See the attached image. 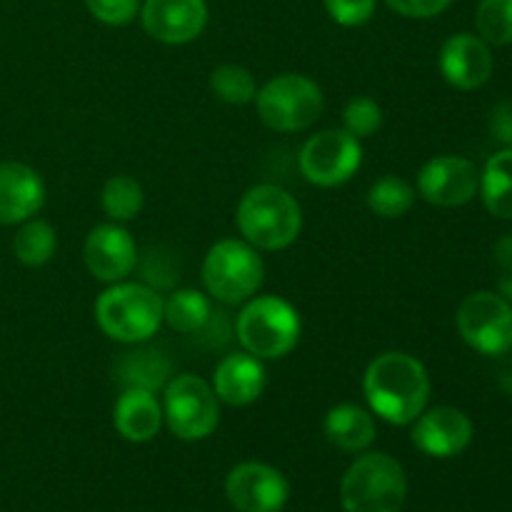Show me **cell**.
<instances>
[{"label":"cell","instance_id":"cell-27","mask_svg":"<svg viewBox=\"0 0 512 512\" xmlns=\"http://www.w3.org/2000/svg\"><path fill=\"white\" fill-rule=\"evenodd\" d=\"M210 90L218 100L228 105H245L253 103L258 95L253 73L243 65H218L210 73Z\"/></svg>","mask_w":512,"mask_h":512},{"label":"cell","instance_id":"cell-29","mask_svg":"<svg viewBox=\"0 0 512 512\" xmlns=\"http://www.w3.org/2000/svg\"><path fill=\"white\" fill-rule=\"evenodd\" d=\"M343 125V130H348L353 138H370V135L378 133L380 125H383V110H380V105L375 103L373 98L360 95V98H353L345 105Z\"/></svg>","mask_w":512,"mask_h":512},{"label":"cell","instance_id":"cell-19","mask_svg":"<svg viewBox=\"0 0 512 512\" xmlns=\"http://www.w3.org/2000/svg\"><path fill=\"white\" fill-rule=\"evenodd\" d=\"M115 430L130 443H148L163 425V405L155 393L143 388H125L113 410Z\"/></svg>","mask_w":512,"mask_h":512},{"label":"cell","instance_id":"cell-34","mask_svg":"<svg viewBox=\"0 0 512 512\" xmlns=\"http://www.w3.org/2000/svg\"><path fill=\"white\" fill-rule=\"evenodd\" d=\"M490 130H493V135L500 143L512 145V100L500 103L493 110V115H490Z\"/></svg>","mask_w":512,"mask_h":512},{"label":"cell","instance_id":"cell-2","mask_svg":"<svg viewBox=\"0 0 512 512\" xmlns=\"http://www.w3.org/2000/svg\"><path fill=\"white\" fill-rule=\"evenodd\" d=\"M238 228L255 250H283L295 243L303 228V210L288 190L255 185L238 205Z\"/></svg>","mask_w":512,"mask_h":512},{"label":"cell","instance_id":"cell-8","mask_svg":"<svg viewBox=\"0 0 512 512\" xmlns=\"http://www.w3.org/2000/svg\"><path fill=\"white\" fill-rule=\"evenodd\" d=\"M163 418L170 433L180 440H203L220 423L218 395L213 385L198 375H178L165 385Z\"/></svg>","mask_w":512,"mask_h":512},{"label":"cell","instance_id":"cell-16","mask_svg":"<svg viewBox=\"0 0 512 512\" xmlns=\"http://www.w3.org/2000/svg\"><path fill=\"white\" fill-rule=\"evenodd\" d=\"M440 73L453 88L475 90L493 75V53L478 35L458 33L440 50Z\"/></svg>","mask_w":512,"mask_h":512},{"label":"cell","instance_id":"cell-11","mask_svg":"<svg viewBox=\"0 0 512 512\" xmlns=\"http://www.w3.org/2000/svg\"><path fill=\"white\" fill-rule=\"evenodd\" d=\"M225 493L240 512H280L290 498L288 480L265 463H243L230 470Z\"/></svg>","mask_w":512,"mask_h":512},{"label":"cell","instance_id":"cell-12","mask_svg":"<svg viewBox=\"0 0 512 512\" xmlns=\"http://www.w3.org/2000/svg\"><path fill=\"white\" fill-rule=\"evenodd\" d=\"M418 190L430 205L458 208L475 198L480 190V173L468 158L440 155L423 165L418 175Z\"/></svg>","mask_w":512,"mask_h":512},{"label":"cell","instance_id":"cell-21","mask_svg":"<svg viewBox=\"0 0 512 512\" xmlns=\"http://www.w3.org/2000/svg\"><path fill=\"white\" fill-rule=\"evenodd\" d=\"M210 318H213L210 298L195 288H180L168 300H163V323H168L175 333H200Z\"/></svg>","mask_w":512,"mask_h":512},{"label":"cell","instance_id":"cell-22","mask_svg":"<svg viewBox=\"0 0 512 512\" xmlns=\"http://www.w3.org/2000/svg\"><path fill=\"white\" fill-rule=\"evenodd\" d=\"M480 193L490 215L512 218V148L500 150L488 160L480 175Z\"/></svg>","mask_w":512,"mask_h":512},{"label":"cell","instance_id":"cell-15","mask_svg":"<svg viewBox=\"0 0 512 512\" xmlns=\"http://www.w3.org/2000/svg\"><path fill=\"white\" fill-rule=\"evenodd\" d=\"M473 440V423L458 408H433L415 420L413 443L430 458H455Z\"/></svg>","mask_w":512,"mask_h":512},{"label":"cell","instance_id":"cell-5","mask_svg":"<svg viewBox=\"0 0 512 512\" xmlns=\"http://www.w3.org/2000/svg\"><path fill=\"white\" fill-rule=\"evenodd\" d=\"M245 353L260 360L285 358L300 340V315L288 300L263 295L250 298L235 323Z\"/></svg>","mask_w":512,"mask_h":512},{"label":"cell","instance_id":"cell-1","mask_svg":"<svg viewBox=\"0 0 512 512\" xmlns=\"http://www.w3.org/2000/svg\"><path fill=\"white\" fill-rule=\"evenodd\" d=\"M370 410L390 425H410L430 400V375L418 358L400 350L378 355L363 378Z\"/></svg>","mask_w":512,"mask_h":512},{"label":"cell","instance_id":"cell-26","mask_svg":"<svg viewBox=\"0 0 512 512\" xmlns=\"http://www.w3.org/2000/svg\"><path fill=\"white\" fill-rule=\"evenodd\" d=\"M13 253L30 268L45 265L55 253V230L45 220H25L13 238Z\"/></svg>","mask_w":512,"mask_h":512},{"label":"cell","instance_id":"cell-28","mask_svg":"<svg viewBox=\"0 0 512 512\" xmlns=\"http://www.w3.org/2000/svg\"><path fill=\"white\" fill-rule=\"evenodd\" d=\"M475 25L485 43L510 45L512 43V0H480Z\"/></svg>","mask_w":512,"mask_h":512},{"label":"cell","instance_id":"cell-31","mask_svg":"<svg viewBox=\"0 0 512 512\" xmlns=\"http://www.w3.org/2000/svg\"><path fill=\"white\" fill-rule=\"evenodd\" d=\"M85 5L105 25H128L140 13V0H85Z\"/></svg>","mask_w":512,"mask_h":512},{"label":"cell","instance_id":"cell-10","mask_svg":"<svg viewBox=\"0 0 512 512\" xmlns=\"http://www.w3.org/2000/svg\"><path fill=\"white\" fill-rule=\"evenodd\" d=\"M458 330L465 343L483 355H503L512 348V305L503 295H468L458 308Z\"/></svg>","mask_w":512,"mask_h":512},{"label":"cell","instance_id":"cell-30","mask_svg":"<svg viewBox=\"0 0 512 512\" xmlns=\"http://www.w3.org/2000/svg\"><path fill=\"white\" fill-rule=\"evenodd\" d=\"M323 3L335 23L345 25V28H358L373 18L378 0H323Z\"/></svg>","mask_w":512,"mask_h":512},{"label":"cell","instance_id":"cell-18","mask_svg":"<svg viewBox=\"0 0 512 512\" xmlns=\"http://www.w3.org/2000/svg\"><path fill=\"white\" fill-rule=\"evenodd\" d=\"M268 385L260 358L250 353L225 355L213 373V390L218 400L233 408H245L263 395Z\"/></svg>","mask_w":512,"mask_h":512},{"label":"cell","instance_id":"cell-32","mask_svg":"<svg viewBox=\"0 0 512 512\" xmlns=\"http://www.w3.org/2000/svg\"><path fill=\"white\" fill-rule=\"evenodd\" d=\"M403 18H435L450 8L453 0H385Z\"/></svg>","mask_w":512,"mask_h":512},{"label":"cell","instance_id":"cell-7","mask_svg":"<svg viewBox=\"0 0 512 512\" xmlns=\"http://www.w3.org/2000/svg\"><path fill=\"white\" fill-rule=\"evenodd\" d=\"M260 120L278 133H298L310 128L323 113V90L298 73L275 75L255 95Z\"/></svg>","mask_w":512,"mask_h":512},{"label":"cell","instance_id":"cell-33","mask_svg":"<svg viewBox=\"0 0 512 512\" xmlns=\"http://www.w3.org/2000/svg\"><path fill=\"white\" fill-rule=\"evenodd\" d=\"M495 263H498V288L508 303H512V233L498 240L495 245Z\"/></svg>","mask_w":512,"mask_h":512},{"label":"cell","instance_id":"cell-20","mask_svg":"<svg viewBox=\"0 0 512 512\" xmlns=\"http://www.w3.org/2000/svg\"><path fill=\"white\" fill-rule=\"evenodd\" d=\"M323 430L328 443L343 450V453H360V450L370 448L375 435H378L373 415L353 403L330 408L328 415H325Z\"/></svg>","mask_w":512,"mask_h":512},{"label":"cell","instance_id":"cell-17","mask_svg":"<svg viewBox=\"0 0 512 512\" xmlns=\"http://www.w3.org/2000/svg\"><path fill=\"white\" fill-rule=\"evenodd\" d=\"M45 203V185L30 165L0 163V225L25 223Z\"/></svg>","mask_w":512,"mask_h":512},{"label":"cell","instance_id":"cell-13","mask_svg":"<svg viewBox=\"0 0 512 512\" xmlns=\"http://www.w3.org/2000/svg\"><path fill=\"white\" fill-rule=\"evenodd\" d=\"M140 20L150 38L165 45H185L208 25L205 0H145Z\"/></svg>","mask_w":512,"mask_h":512},{"label":"cell","instance_id":"cell-23","mask_svg":"<svg viewBox=\"0 0 512 512\" xmlns=\"http://www.w3.org/2000/svg\"><path fill=\"white\" fill-rule=\"evenodd\" d=\"M118 375L125 388H143L155 393L168 383L170 363L158 350H135V353H123Z\"/></svg>","mask_w":512,"mask_h":512},{"label":"cell","instance_id":"cell-3","mask_svg":"<svg viewBox=\"0 0 512 512\" xmlns=\"http://www.w3.org/2000/svg\"><path fill=\"white\" fill-rule=\"evenodd\" d=\"M95 320L110 340L145 343L163 325V298L143 283H110L95 303Z\"/></svg>","mask_w":512,"mask_h":512},{"label":"cell","instance_id":"cell-6","mask_svg":"<svg viewBox=\"0 0 512 512\" xmlns=\"http://www.w3.org/2000/svg\"><path fill=\"white\" fill-rule=\"evenodd\" d=\"M265 265L245 240H220L208 250L203 263V283L208 295L225 305L248 303L260 290Z\"/></svg>","mask_w":512,"mask_h":512},{"label":"cell","instance_id":"cell-25","mask_svg":"<svg viewBox=\"0 0 512 512\" xmlns=\"http://www.w3.org/2000/svg\"><path fill=\"white\" fill-rule=\"evenodd\" d=\"M143 200V188L130 175H115L103 185V193H100L105 215L113 223H128V220L138 218L140 210H143Z\"/></svg>","mask_w":512,"mask_h":512},{"label":"cell","instance_id":"cell-4","mask_svg":"<svg viewBox=\"0 0 512 512\" xmlns=\"http://www.w3.org/2000/svg\"><path fill=\"white\" fill-rule=\"evenodd\" d=\"M408 495L403 465L385 453L355 460L340 485L345 512H400Z\"/></svg>","mask_w":512,"mask_h":512},{"label":"cell","instance_id":"cell-24","mask_svg":"<svg viewBox=\"0 0 512 512\" xmlns=\"http://www.w3.org/2000/svg\"><path fill=\"white\" fill-rule=\"evenodd\" d=\"M415 203V190L408 180L398 178V175H383L375 180L368 190V208L373 210L378 218H403Z\"/></svg>","mask_w":512,"mask_h":512},{"label":"cell","instance_id":"cell-9","mask_svg":"<svg viewBox=\"0 0 512 512\" xmlns=\"http://www.w3.org/2000/svg\"><path fill=\"white\" fill-rule=\"evenodd\" d=\"M360 163H363V148L348 130H323L313 135L303 145L298 158L305 180L320 188L348 183L358 173Z\"/></svg>","mask_w":512,"mask_h":512},{"label":"cell","instance_id":"cell-14","mask_svg":"<svg viewBox=\"0 0 512 512\" xmlns=\"http://www.w3.org/2000/svg\"><path fill=\"white\" fill-rule=\"evenodd\" d=\"M90 275L100 283H120L138 263V248L120 223H103L88 233L83 250Z\"/></svg>","mask_w":512,"mask_h":512}]
</instances>
